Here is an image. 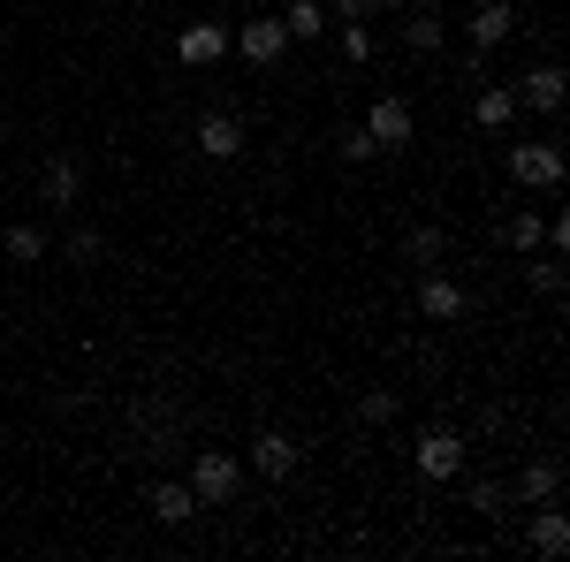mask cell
Returning <instances> with one entry per match:
<instances>
[{"mask_svg":"<svg viewBox=\"0 0 570 562\" xmlns=\"http://www.w3.org/2000/svg\"><path fill=\"white\" fill-rule=\"evenodd\" d=\"M403 39H411V53H441V39H449V31H441V16H434V8H419Z\"/></svg>","mask_w":570,"mask_h":562,"instance_id":"d6986e66","label":"cell"},{"mask_svg":"<svg viewBox=\"0 0 570 562\" xmlns=\"http://www.w3.org/2000/svg\"><path fill=\"white\" fill-rule=\"evenodd\" d=\"M176 53L190 61V69H206V61H220V53H228V31H220V23H190V31L176 39Z\"/></svg>","mask_w":570,"mask_h":562,"instance_id":"4fadbf2b","label":"cell"},{"mask_svg":"<svg viewBox=\"0 0 570 562\" xmlns=\"http://www.w3.org/2000/svg\"><path fill=\"white\" fill-rule=\"evenodd\" d=\"M69 259H77V266L107 259V236H99V228H77V236H69Z\"/></svg>","mask_w":570,"mask_h":562,"instance_id":"603a6c76","label":"cell"},{"mask_svg":"<svg viewBox=\"0 0 570 562\" xmlns=\"http://www.w3.org/2000/svg\"><path fill=\"white\" fill-rule=\"evenodd\" d=\"M77 183H85V168H77L69 152H53L46 175H39V198H46V206H77Z\"/></svg>","mask_w":570,"mask_h":562,"instance_id":"8fae6325","label":"cell"},{"mask_svg":"<svg viewBox=\"0 0 570 562\" xmlns=\"http://www.w3.org/2000/svg\"><path fill=\"white\" fill-rule=\"evenodd\" d=\"M464 502H472L480 517H502V486H494V479H472V494H464Z\"/></svg>","mask_w":570,"mask_h":562,"instance_id":"cb8c5ba5","label":"cell"},{"mask_svg":"<svg viewBox=\"0 0 570 562\" xmlns=\"http://www.w3.org/2000/svg\"><path fill=\"white\" fill-rule=\"evenodd\" d=\"M472 115H480V130H510V115H518V91H510V85H487Z\"/></svg>","mask_w":570,"mask_h":562,"instance_id":"2e32d148","label":"cell"},{"mask_svg":"<svg viewBox=\"0 0 570 562\" xmlns=\"http://www.w3.org/2000/svg\"><path fill=\"white\" fill-rule=\"evenodd\" d=\"M525 548H532L540 562H563V555H570V517H563V510H548V502H532Z\"/></svg>","mask_w":570,"mask_h":562,"instance_id":"5b68a950","label":"cell"},{"mask_svg":"<svg viewBox=\"0 0 570 562\" xmlns=\"http://www.w3.org/2000/svg\"><path fill=\"white\" fill-rule=\"evenodd\" d=\"M464 31H472V46H480V53H494V46H502L510 31H518V8H510V0H480Z\"/></svg>","mask_w":570,"mask_h":562,"instance_id":"9c48e42d","label":"cell"},{"mask_svg":"<svg viewBox=\"0 0 570 562\" xmlns=\"http://www.w3.org/2000/svg\"><path fill=\"white\" fill-rule=\"evenodd\" d=\"M282 31H289V39H320V31H327V8H320V0H289Z\"/></svg>","mask_w":570,"mask_h":562,"instance_id":"e0dca14e","label":"cell"},{"mask_svg":"<svg viewBox=\"0 0 570 562\" xmlns=\"http://www.w3.org/2000/svg\"><path fill=\"white\" fill-rule=\"evenodd\" d=\"M419 312H426V319H464V289H456L449 274H426V282H419Z\"/></svg>","mask_w":570,"mask_h":562,"instance_id":"7c38bea8","label":"cell"},{"mask_svg":"<svg viewBox=\"0 0 570 562\" xmlns=\"http://www.w3.org/2000/svg\"><path fill=\"white\" fill-rule=\"evenodd\" d=\"M556 486H563V464L556 456H532L525 472H518V502H556Z\"/></svg>","mask_w":570,"mask_h":562,"instance_id":"5bb4252c","label":"cell"},{"mask_svg":"<svg viewBox=\"0 0 570 562\" xmlns=\"http://www.w3.org/2000/svg\"><path fill=\"white\" fill-rule=\"evenodd\" d=\"M0 244H8V259H16V266H39V259H46V236L31 228V220H23V228H8Z\"/></svg>","mask_w":570,"mask_h":562,"instance_id":"ac0fdd59","label":"cell"},{"mask_svg":"<svg viewBox=\"0 0 570 562\" xmlns=\"http://www.w3.org/2000/svg\"><path fill=\"white\" fill-rule=\"evenodd\" d=\"M365 137H373V145H381V152H403V145H411V107H403V99H373V115H365Z\"/></svg>","mask_w":570,"mask_h":562,"instance_id":"8992f818","label":"cell"},{"mask_svg":"<svg viewBox=\"0 0 570 562\" xmlns=\"http://www.w3.org/2000/svg\"><path fill=\"white\" fill-rule=\"evenodd\" d=\"M373 152H381V145H373L365 130H343V160H373Z\"/></svg>","mask_w":570,"mask_h":562,"instance_id":"4316f807","label":"cell"},{"mask_svg":"<svg viewBox=\"0 0 570 562\" xmlns=\"http://www.w3.org/2000/svg\"><path fill=\"white\" fill-rule=\"evenodd\" d=\"M327 8H335L343 23H373V16H381V0H327Z\"/></svg>","mask_w":570,"mask_h":562,"instance_id":"484cf974","label":"cell"},{"mask_svg":"<svg viewBox=\"0 0 570 562\" xmlns=\"http://www.w3.org/2000/svg\"><path fill=\"white\" fill-rule=\"evenodd\" d=\"M198 152H206V160H236V152H244V122L220 115V107H206V115H198Z\"/></svg>","mask_w":570,"mask_h":562,"instance_id":"ba28073f","label":"cell"},{"mask_svg":"<svg viewBox=\"0 0 570 562\" xmlns=\"http://www.w3.org/2000/svg\"><path fill=\"white\" fill-rule=\"evenodd\" d=\"M297 456H305V448H297L289 433H259V441H252V472H266V479H289Z\"/></svg>","mask_w":570,"mask_h":562,"instance_id":"30bf717a","label":"cell"},{"mask_svg":"<svg viewBox=\"0 0 570 562\" xmlns=\"http://www.w3.org/2000/svg\"><path fill=\"white\" fill-rule=\"evenodd\" d=\"M153 517H160V524H190V517H198V494L176 486V479H160V486H153Z\"/></svg>","mask_w":570,"mask_h":562,"instance_id":"9a60e30c","label":"cell"},{"mask_svg":"<svg viewBox=\"0 0 570 562\" xmlns=\"http://www.w3.org/2000/svg\"><path fill=\"white\" fill-rule=\"evenodd\" d=\"M525 259H532V252H525ZM525 282L540 289V297H563V266H556V259H532V266H525Z\"/></svg>","mask_w":570,"mask_h":562,"instance_id":"44dd1931","label":"cell"},{"mask_svg":"<svg viewBox=\"0 0 570 562\" xmlns=\"http://www.w3.org/2000/svg\"><path fill=\"white\" fill-rule=\"evenodd\" d=\"M419 472L426 479H464V433H449V426H426L419 433Z\"/></svg>","mask_w":570,"mask_h":562,"instance_id":"3957f363","label":"cell"},{"mask_svg":"<svg viewBox=\"0 0 570 562\" xmlns=\"http://www.w3.org/2000/svg\"><path fill=\"white\" fill-rule=\"evenodd\" d=\"M365 418H395V388H373V395H365Z\"/></svg>","mask_w":570,"mask_h":562,"instance_id":"83f0119b","label":"cell"},{"mask_svg":"<svg viewBox=\"0 0 570 562\" xmlns=\"http://www.w3.org/2000/svg\"><path fill=\"white\" fill-rule=\"evenodd\" d=\"M403 259H411V266H434L441 259V228H411V236H403Z\"/></svg>","mask_w":570,"mask_h":562,"instance_id":"ffe728a7","label":"cell"},{"mask_svg":"<svg viewBox=\"0 0 570 562\" xmlns=\"http://www.w3.org/2000/svg\"><path fill=\"white\" fill-rule=\"evenodd\" d=\"M510 244H518V252H540V244H548V220H540V214H518V220H510Z\"/></svg>","mask_w":570,"mask_h":562,"instance_id":"7402d4cb","label":"cell"},{"mask_svg":"<svg viewBox=\"0 0 570 562\" xmlns=\"http://www.w3.org/2000/svg\"><path fill=\"white\" fill-rule=\"evenodd\" d=\"M343 61H373V31L365 23H343Z\"/></svg>","mask_w":570,"mask_h":562,"instance_id":"d4e9b609","label":"cell"},{"mask_svg":"<svg viewBox=\"0 0 570 562\" xmlns=\"http://www.w3.org/2000/svg\"><path fill=\"white\" fill-rule=\"evenodd\" d=\"M236 486H244V464H236L228 448H198V464H190V494H198V510H228Z\"/></svg>","mask_w":570,"mask_h":562,"instance_id":"6da1fadb","label":"cell"},{"mask_svg":"<svg viewBox=\"0 0 570 562\" xmlns=\"http://www.w3.org/2000/svg\"><path fill=\"white\" fill-rule=\"evenodd\" d=\"M563 85H570L563 61H532L510 91H518V107H532V115H556V107H563Z\"/></svg>","mask_w":570,"mask_h":562,"instance_id":"277c9868","label":"cell"},{"mask_svg":"<svg viewBox=\"0 0 570 562\" xmlns=\"http://www.w3.org/2000/svg\"><path fill=\"white\" fill-rule=\"evenodd\" d=\"M236 46H244V61H259V69H274V61H282V46H297V39L282 31V16H252V23L236 31Z\"/></svg>","mask_w":570,"mask_h":562,"instance_id":"52a82bcc","label":"cell"},{"mask_svg":"<svg viewBox=\"0 0 570 562\" xmlns=\"http://www.w3.org/2000/svg\"><path fill=\"white\" fill-rule=\"evenodd\" d=\"M510 175L525 183V190H556L563 183V145L548 137V145H510Z\"/></svg>","mask_w":570,"mask_h":562,"instance_id":"7a4b0ae2","label":"cell"}]
</instances>
